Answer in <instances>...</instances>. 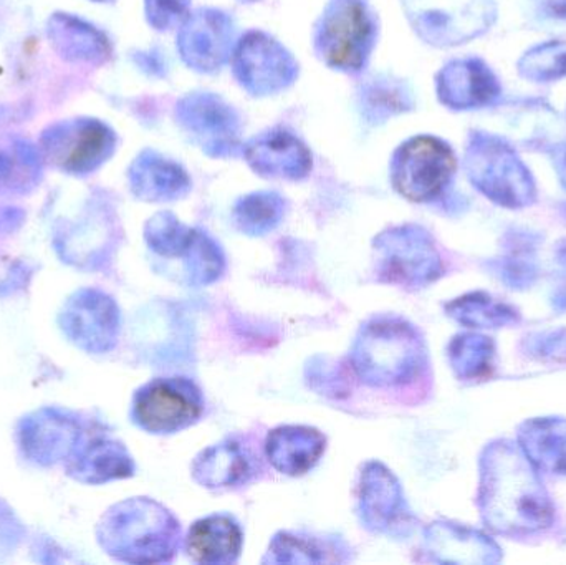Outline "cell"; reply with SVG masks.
<instances>
[{
  "label": "cell",
  "mask_w": 566,
  "mask_h": 565,
  "mask_svg": "<svg viewBox=\"0 0 566 565\" xmlns=\"http://www.w3.org/2000/svg\"><path fill=\"white\" fill-rule=\"evenodd\" d=\"M45 33L50 46L65 62L99 66L112 59L108 36L75 13H52L46 20Z\"/></svg>",
  "instance_id": "cell-15"
},
{
  "label": "cell",
  "mask_w": 566,
  "mask_h": 565,
  "mask_svg": "<svg viewBox=\"0 0 566 565\" xmlns=\"http://www.w3.org/2000/svg\"><path fill=\"white\" fill-rule=\"evenodd\" d=\"M178 536L179 526L171 514L149 500L116 504L98 526L103 550L125 563L166 561L171 556Z\"/></svg>",
  "instance_id": "cell-2"
},
{
  "label": "cell",
  "mask_w": 566,
  "mask_h": 565,
  "mask_svg": "<svg viewBox=\"0 0 566 565\" xmlns=\"http://www.w3.org/2000/svg\"><path fill=\"white\" fill-rule=\"evenodd\" d=\"M452 317L472 327H502L517 322V312L509 305L492 301L488 295L472 294L459 299L449 307Z\"/></svg>",
  "instance_id": "cell-26"
},
{
  "label": "cell",
  "mask_w": 566,
  "mask_h": 565,
  "mask_svg": "<svg viewBox=\"0 0 566 565\" xmlns=\"http://www.w3.org/2000/svg\"><path fill=\"white\" fill-rule=\"evenodd\" d=\"M191 0H145L146 19L156 30H169L185 22Z\"/></svg>",
  "instance_id": "cell-32"
},
{
  "label": "cell",
  "mask_w": 566,
  "mask_h": 565,
  "mask_svg": "<svg viewBox=\"0 0 566 565\" xmlns=\"http://www.w3.org/2000/svg\"><path fill=\"white\" fill-rule=\"evenodd\" d=\"M234 73L239 83L252 95H274L292 85L296 63L271 36L249 32L235 46Z\"/></svg>",
  "instance_id": "cell-11"
},
{
  "label": "cell",
  "mask_w": 566,
  "mask_h": 565,
  "mask_svg": "<svg viewBox=\"0 0 566 565\" xmlns=\"http://www.w3.org/2000/svg\"><path fill=\"white\" fill-rule=\"evenodd\" d=\"M241 530L234 521L224 516H212L199 521L189 533V554L196 563H234L241 551Z\"/></svg>",
  "instance_id": "cell-21"
},
{
  "label": "cell",
  "mask_w": 566,
  "mask_h": 565,
  "mask_svg": "<svg viewBox=\"0 0 566 565\" xmlns=\"http://www.w3.org/2000/svg\"><path fill=\"white\" fill-rule=\"evenodd\" d=\"M521 440L532 463L548 473L566 474L565 421H532L522 430Z\"/></svg>",
  "instance_id": "cell-25"
},
{
  "label": "cell",
  "mask_w": 566,
  "mask_h": 565,
  "mask_svg": "<svg viewBox=\"0 0 566 565\" xmlns=\"http://www.w3.org/2000/svg\"><path fill=\"white\" fill-rule=\"evenodd\" d=\"M176 118L182 128L214 158L235 156L241 148L238 113L212 93H192L179 102Z\"/></svg>",
  "instance_id": "cell-9"
},
{
  "label": "cell",
  "mask_w": 566,
  "mask_h": 565,
  "mask_svg": "<svg viewBox=\"0 0 566 565\" xmlns=\"http://www.w3.org/2000/svg\"><path fill=\"white\" fill-rule=\"evenodd\" d=\"M525 79L552 82L566 75V42H547L532 49L518 63Z\"/></svg>",
  "instance_id": "cell-30"
},
{
  "label": "cell",
  "mask_w": 566,
  "mask_h": 565,
  "mask_svg": "<svg viewBox=\"0 0 566 565\" xmlns=\"http://www.w3.org/2000/svg\"><path fill=\"white\" fill-rule=\"evenodd\" d=\"M375 25L359 0L329 3L316 29V52L328 65L359 72L371 52Z\"/></svg>",
  "instance_id": "cell-5"
},
{
  "label": "cell",
  "mask_w": 566,
  "mask_h": 565,
  "mask_svg": "<svg viewBox=\"0 0 566 565\" xmlns=\"http://www.w3.org/2000/svg\"><path fill=\"white\" fill-rule=\"evenodd\" d=\"M465 171L472 185L488 198L507 208H524L535 199V185L527 166L504 139L474 133L465 151Z\"/></svg>",
  "instance_id": "cell-3"
},
{
  "label": "cell",
  "mask_w": 566,
  "mask_h": 565,
  "mask_svg": "<svg viewBox=\"0 0 566 565\" xmlns=\"http://www.w3.org/2000/svg\"><path fill=\"white\" fill-rule=\"evenodd\" d=\"M432 533L434 536L431 537V543L444 554L479 553L491 563L492 554L499 553L497 547L488 537L479 536V534L465 533V531L449 526L434 527Z\"/></svg>",
  "instance_id": "cell-31"
},
{
  "label": "cell",
  "mask_w": 566,
  "mask_h": 565,
  "mask_svg": "<svg viewBox=\"0 0 566 565\" xmlns=\"http://www.w3.org/2000/svg\"><path fill=\"white\" fill-rule=\"evenodd\" d=\"M106 216L102 209L92 208L76 221H66L55 234L56 251L70 264L82 265L95 262L99 254L98 244L105 241Z\"/></svg>",
  "instance_id": "cell-24"
},
{
  "label": "cell",
  "mask_w": 566,
  "mask_h": 565,
  "mask_svg": "<svg viewBox=\"0 0 566 565\" xmlns=\"http://www.w3.org/2000/svg\"><path fill=\"white\" fill-rule=\"evenodd\" d=\"M482 514L492 530L534 533L552 523V508L527 458L509 443L489 448L482 461Z\"/></svg>",
  "instance_id": "cell-1"
},
{
  "label": "cell",
  "mask_w": 566,
  "mask_h": 565,
  "mask_svg": "<svg viewBox=\"0 0 566 565\" xmlns=\"http://www.w3.org/2000/svg\"><path fill=\"white\" fill-rule=\"evenodd\" d=\"M17 440L23 457L40 467H50L69 460L82 440V430L69 411L43 408L20 421Z\"/></svg>",
  "instance_id": "cell-12"
},
{
  "label": "cell",
  "mask_w": 566,
  "mask_h": 565,
  "mask_svg": "<svg viewBox=\"0 0 566 565\" xmlns=\"http://www.w3.org/2000/svg\"><path fill=\"white\" fill-rule=\"evenodd\" d=\"M363 109L366 118L382 122L396 113L406 112L411 106V98L401 83L389 79L371 80L363 86Z\"/></svg>",
  "instance_id": "cell-27"
},
{
  "label": "cell",
  "mask_w": 566,
  "mask_h": 565,
  "mask_svg": "<svg viewBox=\"0 0 566 565\" xmlns=\"http://www.w3.org/2000/svg\"><path fill=\"white\" fill-rule=\"evenodd\" d=\"M241 2H254V0H241Z\"/></svg>",
  "instance_id": "cell-36"
},
{
  "label": "cell",
  "mask_w": 566,
  "mask_h": 565,
  "mask_svg": "<svg viewBox=\"0 0 566 565\" xmlns=\"http://www.w3.org/2000/svg\"><path fill=\"white\" fill-rule=\"evenodd\" d=\"M492 347L491 338L481 335H464L455 338L451 345L452 365L461 377L479 378L491 372Z\"/></svg>",
  "instance_id": "cell-29"
},
{
  "label": "cell",
  "mask_w": 566,
  "mask_h": 565,
  "mask_svg": "<svg viewBox=\"0 0 566 565\" xmlns=\"http://www.w3.org/2000/svg\"><path fill=\"white\" fill-rule=\"evenodd\" d=\"M325 448L316 431L306 428H281L269 437V458L281 471L302 474L313 467Z\"/></svg>",
  "instance_id": "cell-23"
},
{
  "label": "cell",
  "mask_w": 566,
  "mask_h": 565,
  "mask_svg": "<svg viewBox=\"0 0 566 565\" xmlns=\"http://www.w3.org/2000/svg\"><path fill=\"white\" fill-rule=\"evenodd\" d=\"M129 186L145 201H171L189 191L188 175L181 166L151 149L143 151L129 166Z\"/></svg>",
  "instance_id": "cell-19"
},
{
  "label": "cell",
  "mask_w": 566,
  "mask_h": 565,
  "mask_svg": "<svg viewBox=\"0 0 566 565\" xmlns=\"http://www.w3.org/2000/svg\"><path fill=\"white\" fill-rule=\"evenodd\" d=\"M438 93L449 108H481L499 98L501 85L481 60H454L439 73Z\"/></svg>",
  "instance_id": "cell-16"
},
{
  "label": "cell",
  "mask_w": 566,
  "mask_h": 565,
  "mask_svg": "<svg viewBox=\"0 0 566 565\" xmlns=\"http://www.w3.org/2000/svg\"><path fill=\"white\" fill-rule=\"evenodd\" d=\"M455 171L451 148L432 136L409 139L392 159V185L411 201H431L441 195Z\"/></svg>",
  "instance_id": "cell-6"
},
{
  "label": "cell",
  "mask_w": 566,
  "mask_h": 565,
  "mask_svg": "<svg viewBox=\"0 0 566 565\" xmlns=\"http://www.w3.org/2000/svg\"><path fill=\"white\" fill-rule=\"evenodd\" d=\"M40 146L19 135L0 136V195H29L43 178Z\"/></svg>",
  "instance_id": "cell-20"
},
{
  "label": "cell",
  "mask_w": 566,
  "mask_h": 565,
  "mask_svg": "<svg viewBox=\"0 0 566 565\" xmlns=\"http://www.w3.org/2000/svg\"><path fill=\"white\" fill-rule=\"evenodd\" d=\"M116 145L115 132L90 116L52 123L39 138L45 163L70 176L92 175L115 155Z\"/></svg>",
  "instance_id": "cell-4"
},
{
  "label": "cell",
  "mask_w": 566,
  "mask_h": 565,
  "mask_svg": "<svg viewBox=\"0 0 566 565\" xmlns=\"http://www.w3.org/2000/svg\"><path fill=\"white\" fill-rule=\"evenodd\" d=\"M552 155H554L555 169H557L560 181L564 182L566 188V143L558 145Z\"/></svg>",
  "instance_id": "cell-33"
},
{
  "label": "cell",
  "mask_w": 566,
  "mask_h": 565,
  "mask_svg": "<svg viewBox=\"0 0 566 565\" xmlns=\"http://www.w3.org/2000/svg\"><path fill=\"white\" fill-rule=\"evenodd\" d=\"M282 211V199L275 192H259L248 196L235 206V221L242 231L262 234L281 221Z\"/></svg>",
  "instance_id": "cell-28"
},
{
  "label": "cell",
  "mask_w": 566,
  "mask_h": 565,
  "mask_svg": "<svg viewBox=\"0 0 566 565\" xmlns=\"http://www.w3.org/2000/svg\"><path fill=\"white\" fill-rule=\"evenodd\" d=\"M202 411L198 388L188 380H155L136 394L133 418L151 433H172L189 427Z\"/></svg>",
  "instance_id": "cell-10"
},
{
  "label": "cell",
  "mask_w": 566,
  "mask_h": 565,
  "mask_svg": "<svg viewBox=\"0 0 566 565\" xmlns=\"http://www.w3.org/2000/svg\"><path fill=\"white\" fill-rule=\"evenodd\" d=\"M244 153L252 169L269 178L302 179L312 169V155L306 146L282 129L255 136Z\"/></svg>",
  "instance_id": "cell-17"
},
{
  "label": "cell",
  "mask_w": 566,
  "mask_h": 565,
  "mask_svg": "<svg viewBox=\"0 0 566 565\" xmlns=\"http://www.w3.org/2000/svg\"><path fill=\"white\" fill-rule=\"evenodd\" d=\"M558 258H560V262L566 264V241L560 245V249H558Z\"/></svg>",
  "instance_id": "cell-34"
},
{
  "label": "cell",
  "mask_w": 566,
  "mask_h": 565,
  "mask_svg": "<svg viewBox=\"0 0 566 565\" xmlns=\"http://www.w3.org/2000/svg\"><path fill=\"white\" fill-rule=\"evenodd\" d=\"M92 2H96V3H109V2H113V0H92Z\"/></svg>",
  "instance_id": "cell-35"
},
{
  "label": "cell",
  "mask_w": 566,
  "mask_h": 565,
  "mask_svg": "<svg viewBox=\"0 0 566 565\" xmlns=\"http://www.w3.org/2000/svg\"><path fill=\"white\" fill-rule=\"evenodd\" d=\"M66 471L80 483L99 484L133 474V461L125 447L109 438L96 437L76 444Z\"/></svg>",
  "instance_id": "cell-18"
},
{
  "label": "cell",
  "mask_w": 566,
  "mask_h": 565,
  "mask_svg": "<svg viewBox=\"0 0 566 565\" xmlns=\"http://www.w3.org/2000/svg\"><path fill=\"white\" fill-rule=\"evenodd\" d=\"M382 252L381 272L389 281L405 284H424L438 278L439 258L421 229H396L379 238Z\"/></svg>",
  "instance_id": "cell-14"
},
{
  "label": "cell",
  "mask_w": 566,
  "mask_h": 565,
  "mask_svg": "<svg viewBox=\"0 0 566 565\" xmlns=\"http://www.w3.org/2000/svg\"><path fill=\"white\" fill-rule=\"evenodd\" d=\"M63 334L90 354H105L115 347L119 334V311L113 299L95 289L75 292L59 315Z\"/></svg>",
  "instance_id": "cell-8"
},
{
  "label": "cell",
  "mask_w": 566,
  "mask_h": 565,
  "mask_svg": "<svg viewBox=\"0 0 566 565\" xmlns=\"http://www.w3.org/2000/svg\"><path fill=\"white\" fill-rule=\"evenodd\" d=\"M248 450L235 441L219 444L202 453L196 463V477L208 488H231L245 483L254 474Z\"/></svg>",
  "instance_id": "cell-22"
},
{
  "label": "cell",
  "mask_w": 566,
  "mask_h": 565,
  "mask_svg": "<svg viewBox=\"0 0 566 565\" xmlns=\"http://www.w3.org/2000/svg\"><path fill=\"white\" fill-rule=\"evenodd\" d=\"M234 27L221 10L201 9L189 13L178 33L181 59L198 72H216L232 52Z\"/></svg>",
  "instance_id": "cell-13"
},
{
  "label": "cell",
  "mask_w": 566,
  "mask_h": 565,
  "mask_svg": "<svg viewBox=\"0 0 566 565\" xmlns=\"http://www.w3.org/2000/svg\"><path fill=\"white\" fill-rule=\"evenodd\" d=\"M358 370L373 384H392L415 374L421 360L415 332L402 325H375L359 341Z\"/></svg>",
  "instance_id": "cell-7"
}]
</instances>
